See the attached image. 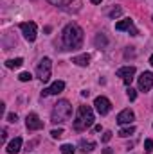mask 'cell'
Wrapping results in <instances>:
<instances>
[{"mask_svg": "<svg viewBox=\"0 0 153 154\" xmlns=\"http://www.w3.org/2000/svg\"><path fill=\"white\" fill-rule=\"evenodd\" d=\"M22 149V138H15L7 143V152L9 154H18Z\"/></svg>", "mask_w": 153, "mask_h": 154, "instance_id": "13", "label": "cell"}, {"mask_svg": "<svg viewBox=\"0 0 153 154\" xmlns=\"http://www.w3.org/2000/svg\"><path fill=\"white\" fill-rule=\"evenodd\" d=\"M103 154H114V151H112V149H105V151H103Z\"/></svg>", "mask_w": 153, "mask_h": 154, "instance_id": "29", "label": "cell"}, {"mask_svg": "<svg viewBox=\"0 0 153 154\" xmlns=\"http://www.w3.org/2000/svg\"><path fill=\"white\" fill-rule=\"evenodd\" d=\"M153 88V74L151 72H142L139 77V90L141 91H150Z\"/></svg>", "mask_w": 153, "mask_h": 154, "instance_id": "7", "label": "cell"}, {"mask_svg": "<svg viewBox=\"0 0 153 154\" xmlns=\"http://www.w3.org/2000/svg\"><path fill=\"white\" fill-rule=\"evenodd\" d=\"M119 14H121V9H119V7H115L114 11L110 13V16H112V18H115V16H119Z\"/></svg>", "mask_w": 153, "mask_h": 154, "instance_id": "27", "label": "cell"}, {"mask_svg": "<svg viewBox=\"0 0 153 154\" xmlns=\"http://www.w3.org/2000/svg\"><path fill=\"white\" fill-rule=\"evenodd\" d=\"M18 79H20L22 82H27V81H31V79H33V75H31L29 72H22V74L18 75Z\"/></svg>", "mask_w": 153, "mask_h": 154, "instance_id": "19", "label": "cell"}, {"mask_svg": "<svg viewBox=\"0 0 153 154\" xmlns=\"http://www.w3.org/2000/svg\"><path fill=\"white\" fill-rule=\"evenodd\" d=\"M133 133H135V127H133V125H128V127H122V129L119 131V136L126 138V136H130V134H133Z\"/></svg>", "mask_w": 153, "mask_h": 154, "instance_id": "17", "label": "cell"}, {"mask_svg": "<svg viewBox=\"0 0 153 154\" xmlns=\"http://www.w3.org/2000/svg\"><path fill=\"white\" fill-rule=\"evenodd\" d=\"M50 136L52 138H61L63 136V129H52L50 131Z\"/></svg>", "mask_w": 153, "mask_h": 154, "instance_id": "21", "label": "cell"}, {"mask_svg": "<svg viewBox=\"0 0 153 154\" xmlns=\"http://www.w3.org/2000/svg\"><path fill=\"white\" fill-rule=\"evenodd\" d=\"M88 61H90V56H88V54H81V56H76V57L72 59V63H76L77 66H86Z\"/></svg>", "mask_w": 153, "mask_h": 154, "instance_id": "14", "label": "cell"}, {"mask_svg": "<svg viewBox=\"0 0 153 154\" xmlns=\"http://www.w3.org/2000/svg\"><path fill=\"white\" fill-rule=\"evenodd\" d=\"M96 45H106V39H105L103 34H99V36L96 38Z\"/></svg>", "mask_w": 153, "mask_h": 154, "instance_id": "24", "label": "cell"}, {"mask_svg": "<svg viewBox=\"0 0 153 154\" xmlns=\"http://www.w3.org/2000/svg\"><path fill=\"white\" fill-rule=\"evenodd\" d=\"M90 2H92V4H101L103 0H90Z\"/></svg>", "mask_w": 153, "mask_h": 154, "instance_id": "30", "label": "cell"}, {"mask_svg": "<svg viewBox=\"0 0 153 154\" xmlns=\"http://www.w3.org/2000/svg\"><path fill=\"white\" fill-rule=\"evenodd\" d=\"M133 75H135V66H122L117 70V77H121L126 86H130V82L133 81Z\"/></svg>", "mask_w": 153, "mask_h": 154, "instance_id": "8", "label": "cell"}, {"mask_svg": "<svg viewBox=\"0 0 153 154\" xmlns=\"http://www.w3.org/2000/svg\"><path fill=\"white\" fill-rule=\"evenodd\" d=\"M49 2H50L52 5H67L70 0H49Z\"/></svg>", "mask_w": 153, "mask_h": 154, "instance_id": "22", "label": "cell"}, {"mask_svg": "<svg viewBox=\"0 0 153 154\" xmlns=\"http://www.w3.org/2000/svg\"><path fill=\"white\" fill-rule=\"evenodd\" d=\"M150 65L153 66V54H151V57H150Z\"/></svg>", "mask_w": 153, "mask_h": 154, "instance_id": "31", "label": "cell"}, {"mask_svg": "<svg viewBox=\"0 0 153 154\" xmlns=\"http://www.w3.org/2000/svg\"><path fill=\"white\" fill-rule=\"evenodd\" d=\"M83 29L77 23H69L63 29V45L65 48H79L83 45Z\"/></svg>", "mask_w": 153, "mask_h": 154, "instance_id": "1", "label": "cell"}, {"mask_svg": "<svg viewBox=\"0 0 153 154\" xmlns=\"http://www.w3.org/2000/svg\"><path fill=\"white\" fill-rule=\"evenodd\" d=\"M25 125H27L29 131H40L43 127V122L40 120V116L36 113H29L27 118H25Z\"/></svg>", "mask_w": 153, "mask_h": 154, "instance_id": "9", "label": "cell"}, {"mask_svg": "<svg viewBox=\"0 0 153 154\" xmlns=\"http://www.w3.org/2000/svg\"><path fill=\"white\" fill-rule=\"evenodd\" d=\"M94 106H96V109H97L99 115H106V113L112 109V102H110L106 97H103V95L94 100Z\"/></svg>", "mask_w": 153, "mask_h": 154, "instance_id": "6", "label": "cell"}, {"mask_svg": "<svg viewBox=\"0 0 153 154\" xmlns=\"http://www.w3.org/2000/svg\"><path fill=\"white\" fill-rule=\"evenodd\" d=\"M63 88H65V82H63V81H56V82H52L49 88H45V90L41 91V95H43V97H47V95H58V93L63 91Z\"/></svg>", "mask_w": 153, "mask_h": 154, "instance_id": "11", "label": "cell"}, {"mask_svg": "<svg viewBox=\"0 0 153 154\" xmlns=\"http://www.w3.org/2000/svg\"><path fill=\"white\" fill-rule=\"evenodd\" d=\"M144 147H146V151H148V152H151V151H153V140L148 138V140L144 142Z\"/></svg>", "mask_w": 153, "mask_h": 154, "instance_id": "23", "label": "cell"}, {"mask_svg": "<svg viewBox=\"0 0 153 154\" xmlns=\"http://www.w3.org/2000/svg\"><path fill=\"white\" fill-rule=\"evenodd\" d=\"M126 93H128V99H130V100H135V99H137V91H135L133 88H128Z\"/></svg>", "mask_w": 153, "mask_h": 154, "instance_id": "20", "label": "cell"}, {"mask_svg": "<svg viewBox=\"0 0 153 154\" xmlns=\"http://www.w3.org/2000/svg\"><path fill=\"white\" fill-rule=\"evenodd\" d=\"M24 65V59L22 57H15V59H7L5 61V66L7 68H20Z\"/></svg>", "mask_w": 153, "mask_h": 154, "instance_id": "15", "label": "cell"}, {"mask_svg": "<svg viewBox=\"0 0 153 154\" xmlns=\"http://www.w3.org/2000/svg\"><path fill=\"white\" fill-rule=\"evenodd\" d=\"M110 140H112V131H106V133L103 134V142L106 143V142H110Z\"/></svg>", "mask_w": 153, "mask_h": 154, "instance_id": "25", "label": "cell"}, {"mask_svg": "<svg viewBox=\"0 0 153 154\" xmlns=\"http://www.w3.org/2000/svg\"><path fill=\"white\" fill-rule=\"evenodd\" d=\"M7 120H9L11 124H15V122L18 120V116H16V113H9V115H7Z\"/></svg>", "mask_w": 153, "mask_h": 154, "instance_id": "26", "label": "cell"}, {"mask_svg": "<svg viewBox=\"0 0 153 154\" xmlns=\"http://www.w3.org/2000/svg\"><path fill=\"white\" fill-rule=\"evenodd\" d=\"M20 29H22V32H24V38L27 39V41H34L36 39V23L34 22H24V23H20Z\"/></svg>", "mask_w": 153, "mask_h": 154, "instance_id": "5", "label": "cell"}, {"mask_svg": "<svg viewBox=\"0 0 153 154\" xmlns=\"http://www.w3.org/2000/svg\"><path fill=\"white\" fill-rule=\"evenodd\" d=\"M61 154H74V147H72V145H69V143L61 145Z\"/></svg>", "mask_w": 153, "mask_h": 154, "instance_id": "18", "label": "cell"}, {"mask_svg": "<svg viewBox=\"0 0 153 154\" xmlns=\"http://www.w3.org/2000/svg\"><path fill=\"white\" fill-rule=\"evenodd\" d=\"M79 147H81L83 152L86 154V152H92V151L96 149V143H94V142H85V140H83V142L79 143Z\"/></svg>", "mask_w": 153, "mask_h": 154, "instance_id": "16", "label": "cell"}, {"mask_svg": "<svg viewBox=\"0 0 153 154\" xmlns=\"http://www.w3.org/2000/svg\"><path fill=\"white\" fill-rule=\"evenodd\" d=\"M72 115V106H70V102L69 100H58V104L54 106V109H52V122L54 124H61V122H65V120H69Z\"/></svg>", "mask_w": 153, "mask_h": 154, "instance_id": "3", "label": "cell"}, {"mask_svg": "<svg viewBox=\"0 0 153 154\" xmlns=\"http://www.w3.org/2000/svg\"><path fill=\"white\" fill-rule=\"evenodd\" d=\"M5 138H7V133H5V131H2V142H5Z\"/></svg>", "mask_w": 153, "mask_h": 154, "instance_id": "28", "label": "cell"}, {"mask_svg": "<svg viewBox=\"0 0 153 154\" xmlns=\"http://www.w3.org/2000/svg\"><path fill=\"white\" fill-rule=\"evenodd\" d=\"M115 29L117 31H128V32H132V36L137 34V29L133 27V20H130V18H124V20L117 22L115 23Z\"/></svg>", "mask_w": 153, "mask_h": 154, "instance_id": "10", "label": "cell"}, {"mask_svg": "<svg viewBox=\"0 0 153 154\" xmlns=\"http://www.w3.org/2000/svg\"><path fill=\"white\" fill-rule=\"evenodd\" d=\"M50 70H52L50 59H49V57H43L38 63V66H36V75H38L43 82H47V81L50 79Z\"/></svg>", "mask_w": 153, "mask_h": 154, "instance_id": "4", "label": "cell"}, {"mask_svg": "<svg viewBox=\"0 0 153 154\" xmlns=\"http://www.w3.org/2000/svg\"><path fill=\"white\" fill-rule=\"evenodd\" d=\"M133 118H135V115H133V111H132V109H122V111L117 115V124L126 125V124H132V122H133Z\"/></svg>", "mask_w": 153, "mask_h": 154, "instance_id": "12", "label": "cell"}, {"mask_svg": "<svg viewBox=\"0 0 153 154\" xmlns=\"http://www.w3.org/2000/svg\"><path fill=\"white\" fill-rule=\"evenodd\" d=\"M94 124V111L90 106H79L76 120H74V129L76 131H85Z\"/></svg>", "mask_w": 153, "mask_h": 154, "instance_id": "2", "label": "cell"}]
</instances>
